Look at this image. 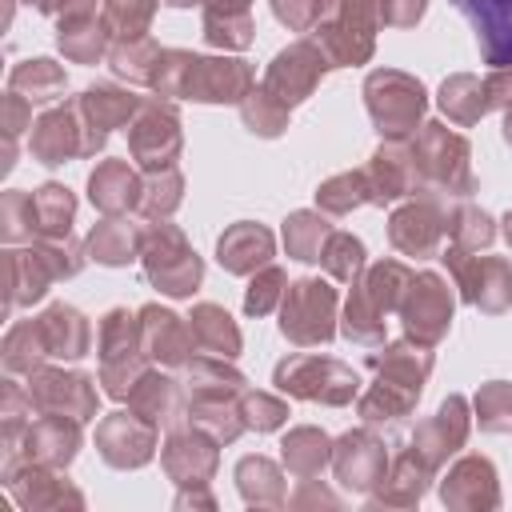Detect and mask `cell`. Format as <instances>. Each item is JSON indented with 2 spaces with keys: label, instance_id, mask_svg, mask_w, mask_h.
Returning a JSON list of instances; mask_svg holds the SVG:
<instances>
[{
  "label": "cell",
  "instance_id": "cell-31",
  "mask_svg": "<svg viewBox=\"0 0 512 512\" xmlns=\"http://www.w3.org/2000/svg\"><path fill=\"white\" fill-rule=\"evenodd\" d=\"M452 232H456V240H460L464 248H480V244L492 240V220H488L484 212H476V208H464V212L452 220Z\"/></svg>",
  "mask_w": 512,
  "mask_h": 512
},
{
  "label": "cell",
  "instance_id": "cell-36",
  "mask_svg": "<svg viewBox=\"0 0 512 512\" xmlns=\"http://www.w3.org/2000/svg\"><path fill=\"white\" fill-rule=\"evenodd\" d=\"M484 88H488V104H512V68L492 76Z\"/></svg>",
  "mask_w": 512,
  "mask_h": 512
},
{
  "label": "cell",
  "instance_id": "cell-3",
  "mask_svg": "<svg viewBox=\"0 0 512 512\" xmlns=\"http://www.w3.org/2000/svg\"><path fill=\"white\" fill-rule=\"evenodd\" d=\"M144 268H148V280L160 284V292H172V296H188L200 284V260H196V252L168 224H160V232L148 236V244H144Z\"/></svg>",
  "mask_w": 512,
  "mask_h": 512
},
{
  "label": "cell",
  "instance_id": "cell-20",
  "mask_svg": "<svg viewBox=\"0 0 512 512\" xmlns=\"http://www.w3.org/2000/svg\"><path fill=\"white\" fill-rule=\"evenodd\" d=\"M72 208H76V204H72L68 188H60V184H44V188L32 196V220H36V228L48 232V236H68Z\"/></svg>",
  "mask_w": 512,
  "mask_h": 512
},
{
  "label": "cell",
  "instance_id": "cell-1",
  "mask_svg": "<svg viewBox=\"0 0 512 512\" xmlns=\"http://www.w3.org/2000/svg\"><path fill=\"white\" fill-rule=\"evenodd\" d=\"M320 52L332 64H356L372 52L376 0H320Z\"/></svg>",
  "mask_w": 512,
  "mask_h": 512
},
{
  "label": "cell",
  "instance_id": "cell-22",
  "mask_svg": "<svg viewBox=\"0 0 512 512\" xmlns=\"http://www.w3.org/2000/svg\"><path fill=\"white\" fill-rule=\"evenodd\" d=\"M88 248H92V256L104 260V264H124V260H132V252H136V232H132L124 220H104V224L92 232Z\"/></svg>",
  "mask_w": 512,
  "mask_h": 512
},
{
  "label": "cell",
  "instance_id": "cell-28",
  "mask_svg": "<svg viewBox=\"0 0 512 512\" xmlns=\"http://www.w3.org/2000/svg\"><path fill=\"white\" fill-rule=\"evenodd\" d=\"M244 124L260 136H276L284 128V104H272V92H252L244 104Z\"/></svg>",
  "mask_w": 512,
  "mask_h": 512
},
{
  "label": "cell",
  "instance_id": "cell-11",
  "mask_svg": "<svg viewBox=\"0 0 512 512\" xmlns=\"http://www.w3.org/2000/svg\"><path fill=\"white\" fill-rule=\"evenodd\" d=\"M456 276L464 284V296L488 312H500L512 300V276L504 260H460V252H452Z\"/></svg>",
  "mask_w": 512,
  "mask_h": 512
},
{
  "label": "cell",
  "instance_id": "cell-35",
  "mask_svg": "<svg viewBox=\"0 0 512 512\" xmlns=\"http://www.w3.org/2000/svg\"><path fill=\"white\" fill-rule=\"evenodd\" d=\"M424 12V0H384L380 4V16L388 24H416Z\"/></svg>",
  "mask_w": 512,
  "mask_h": 512
},
{
  "label": "cell",
  "instance_id": "cell-32",
  "mask_svg": "<svg viewBox=\"0 0 512 512\" xmlns=\"http://www.w3.org/2000/svg\"><path fill=\"white\" fill-rule=\"evenodd\" d=\"M280 288H284V272H280V268H268L260 280H252V292H248L244 308H248V312H256V316H260V312H268Z\"/></svg>",
  "mask_w": 512,
  "mask_h": 512
},
{
  "label": "cell",
  "instance_id": "cell-18",
  "mask_svg": "<svg viewBox=\"0 0 512 512\" xmlns=\"http://www.w3.org/2000/svg\"><path fill=\"white\" fill-rule=\"evenodd\" d=\"M192 340L204 344V348L216 352V356H236V348H240V332H236L232 320H228L220 308H212V304H200V308L192 312Z\"/></svg>",
  "mask_w": 512,
  "mask_h": 512
},
{
  "label": "cell",
  "instance_id": "cell-26",
  "mask_svg": "<svg viewBox=\"0 0 512 512\" xmlns=\"http://www.w3.org/2000/svg\"><path fill=\"white\" fill-rule=\"evenodd\" d=\"M248 12H216L208 8L204 16V36L212 44H224V48H244L248 44Z\"/></svg>",
  "mask_w": 512,
  "mask_h": 512
},
{
  "label": "cell",
  "instance_id": "cell-13",
  "mask_svg": "<svg viewBox=\"0 0 512 512\" xmlns=\"http://www.w3.org/2000/svg\"><path fill=\"white\" fill-rule=\"evenodd\" d=\"M88 188H92V204H100L104 212H124V208H132L140 200V184H136V176H132V168L124 160L100 164L92 172Z\"/></svg>",
  "mask_w": 512,
  "mask_h": 512
},
{
  "label": "cell",
  "instance_id": "cell-4",
  "mask_svg": "<svg viewBox=\"0 0 512 512\" xmlns=\"http://www.w3.org/2000/svg\"><path fill=\"white\" fill-rule=\"evenodd\" d=\"M332 308H336V292L324 280H300L284 296L280 328L296 344H324L332 336Z\"/></svg>",
  "mask_w": 512,
  "mask_h": 512
},
{
  "label": "cell",
  "instance_id": "cell-12",
  "mask_svg": "<svg viewBox=\"0 0 512 512\" xmlns=\"http://www.w3.org/2000/svg\"><path fill=\"white\" fill-rule=\"evenodd\" d=\"M272 256V236L260 224H236L220 236V264L228 272H252Z\"/></svg>",
  "mask_w": 512,
  "mask_h": 512
},
{
  "label": "cell",
  "instance_id": "cell-9",
  "mask_svg": "<svg viewBox=\"0 0 512 512\" xmlns=\"http://www.w3.org/2000/svg\"><path fill=\"white\" fill-rule=\"evenodd\" d=\"M180 148V120L172 108H160V104H148L140 112V124L132 128V152L140 164L148 168H168V160L176 156Z\"/></svg>",
  "mask_w": 512,
  "mask_h": 512
},
{
  "label": "cell",
  "instance_id": "cell-17",
  "mask_svg": "<svg viewBox=\"0 0 512 512\" xmlns=\"http://www.w3.org/2000/svg\"><path fill=\"white\" fill-rule=\"evenodd\" d=\"M140 316H144V324H140L144 328V348L152 356L168 360V364L184 360V328H180V320L172 312H160V308H144Z\"/></svg>",
  "mask_w": 512,
  "mask_h": 512
},
{
  "label": "cell",
  "instance_id": "cell-25",
  "mask_svg": "<svg viewBox=\"0 0 512 512\" xmlns=\"http://www.w3.org/2000/svg\"><path fill=\"white\" fill-rule=\"evenodd\" d=\"M60 48H64L72 60H96L100 48H104V32L92 28L88 16H72L68 24H60Z\"/></svg>",
  "mask_w": 512,
  "mask_h": 512
},
{
  "label": "cell",
  "instance_id": "cell-23",
  "mask_svg": "<svg viewBox=\"0 0 512 512\" xmlns=\"http://www.w3.org/2000/svg\"><path fill=\"white\" fill-rule=\"evenodd\" d=\"M12 88H24L28 100H52L64 88V72L52 60H28L12 72Z\"/></svg>",
  "mask_w": 512,
  "mask_h": 512
},
{
  "label": "cell",
  "instance_id": "cell-24",
  "mask_svg": "<svg viewBox=\"0 0 512 512\" xmlns=\"http://www.w3.org/2000/svg\"><path fill=\"white\" fill-rule=\"evenodd\" d=\"M364 200H376V192H372V184H368L364 172H356V176H336V180H328V184L320 188V204H324L328 212H348V208H356V204H364Z\"/></svg>",
  "mask_w": 512,
  "mask_h": 512
},
{
  "label": "cell",
  "instance_id": "cell-38",
  "mask_svg": "<svg viewBox=\"0 0 512 512\" xmlns=\"http://www.w3.org/2000/svg\"><path fill=\"white\" fill-rule=\"evenodd\" d=\"M508 240H512V216H508Z\"/></svg>",
  "mask_w": 512,
  "mask_h": 512
},
{
  "label": "cell",
  "instance_id": "cell-14",
  "mask_svg": "<svg viewBox=\"0 0 512 512\" xmlns=\"http://www.w3.org/2000/svg\"><path fill=\"white\" fill-rule=\"evenodd\" d=\"M440 240V220L432 208H404L392 216V244L400 252H412V256H428Z\"/></svg>",
  "mask_w": 512,
  "mask_h": 512
},
{
  "label": "cell",
  "instance_id": "cell-10",
  "mask_svg": "<svg viewBox=\"0 0 512 512\" xmlns=\"http://www.w3.org/2000/svg\"><path fill=\"white\" fill-rule=\"evenodd\" d=\"M420 156H424V172H432L448 192H468V144L460 136H452L440 124H428L424 140H420Z\"/></svg>",
  "mask_w": 512,
  "mask_h": 512
},
{
  "label": "cell",
  "instance_id": "cell-2",
  "mask_svg": "<svg viewBox=\"0 0 512 512\" xmlns=\"http://www.w3.org/2000/svg\"><path fill=\"white\" fill-rule=\"evenodd\" d=\"M368 112L380 124V132L400 136L408 132L424 112V88L408 80L404 72H372L368 76Z\"/></svg>",
  "mask_w": 512,
  "mask_h": 512
},
{
  "label": "cell",
  "instance_id": "cell-7",
  "mask_svg": "<svg viewBox=\"0 0 512 512\" xmlns=\"http://www.w3.org/2000/svg\"><path fill=\"white\" fill-rule=\"evenodd\" d=\"M476 28L484 60L496 68L512 64V0H452Z\"/></svg>",
  "mask_w": 512,
  "mask_h": 512
},
{
  "label": "cell",
  "instance_id": "cell-19",
  "mask_svg": "<svg viewBox=\"0 0 512 512\" xmlns=\"http://www.w3.org/2000/svg\"><path fill=\"white\" fill-rule=\"evenodd\" d=\"M440 108L456 120V124H472L476 116H484L488 108V88L476 76H452L440 92Z\"/></svg>",
  "mask_w": 512,
  "mask_h": 512
},
{
  "label": "cell",
  "instance_id": "cell-29",
  "mask_svg": "<svg viewBox=\"0 0 512 512\" xmlns=\"http://www.w3.org/2000/svg\"><path fill=\"white\" fill-rule=\"evenodd\" d=\"M152 16V0H108V24L120 36H140Z\"/></svg>",
  "mask_w": 512,
  "mask_h": 512
},
{
  "label": "cell",
  "instance_id": "cell-33",
  "mask_svg": "<svg viewBox=\"0 0 512 512\" xmlns=\"http://www.w3.org/2000/svg\"><path fill=\"white\" fill-rule=\"evenodd\" d=\"M500 412H512V388L508 384H492L484 396H480V416L488 428H504L508 420Z\"/></svg>",
  "mask_w": 512,
  "mask_h": 512
},
{
  "label": "cell",
  "instance_id": "cell-15",
  "mask_svg": "<svg viewBox=\"0 0 512 512\" xmlns=\"http://www.w3.org/2000/svg\"><path fill=\"white\" fill-rule=\"evenodd\" d=\"M40 340H44V348L52 352V356H84V348H88V328H84V320L72 312V308H52V312H44L40 320Z\"/></svg>",
  "mask_w": 512,
  "mask_h": 512
},
{
  "label": "cell",
  "instance_id": "cell-30",
  "mask_svg": "<svg viewBox=\"0 0 512 512\" xmlns=\"http://www.w3.org/2000/svg\"><path fill=\"white\" fill-rule=\"evenodd\" d=\"M140 204H144L148 212H172V208L180 204V176H176L172 168H164V172L148 184V192L140 196Z\"/></svg>",
  "mask_w": 512,
  "mask_h": 512
},
{
  "label": "cell",
  "instance_id": "cell-27",
  "mask_svg": "<svg viewBox=\"0 0 512 512\" xmlns=\"http://www.w3.org/2000/svg\"><path fill=\"white\" fill-rule=\"evenodd\" d=\"M324 264H328V272H332L336 280H352V276L360 272V264H364V248H360V240H352V236H344V232L328 236Z\"/></svg>",
  "mask_w": 512,
  "mask_h": 512
},
{
  "label": "cell",
  "instance_id": "cell-34",
  "mask_svg": "<svg viewBox=\"0 0 512 512\" xmlns=\"http://www.w3.org/2000/svg\"><path fill=\"white\" fill-rule=\"evenodd\" d=\"M272 4L288 28H308L312 20H320V0H272Z\"/></svg>",
  "mask_w": 512,
  "mask_h": 512
},
{
  "label": "cell",
  "instance_id": "cell-8",
  "mask_svg": "<svg viewBox=\"0 0 512 512\" xmlns=\"http://www.w3.org/2000/svg\"><path fill=\"white\" fill-rule=\"evenodd\" d=\"M448 316H452V296H448L444 280L432 272L416 276L408 284V304H404L408 332H416L420 340H440L448 328Z\"/></svg>",
  "mask_w": 512,
  "mask_h": 512
},
{
  "label": "cell",
  "instance_id": "cell-5",
  "mask_svg": "<svg viewBox=\"0 0 512 512\" xmlns=\"http://www.w3.org/2000/svg\"><path fill=\"white\" fill-rule=\"evenodd\" d=\"M280 388H292L296 396H324L332 404L348 400L356 392V376L336 364V360H316V356H296L276 368Z\"/></svg>",
  "mask_w": 512,
  "mask_h": 512
},
{
  "label": "cell",
  "instance_id": "cell-37",
  "mask_svg": "<svg viewBox=\"0 0 512 512\" xmlns=\"http://www.w3.org/2000/svg\"><path fill=\"white\" fill-rule=\"evenodd\" d=\"M504 136H508V144H512V116L504 120Z\"/></svg>",
  "mask_w": 512,
  "mask_h": 512
},
{
  "label": "cell",
  "instance_id": "cell-6",
  "mask_svg": "<svg viewBox=\"0 0 512 512\" xmlns=\"http://www.w3.org/2000/svg\"><path fill=\"white\" fill-rule=\"evenodd\" d=\"M328 56L320 52V48H312V44H292L288 52H280L276 60H272V68H268V92L280 100V104H296V100H304L308 92H312V84L320 80V72L328 68L324 64Z\"/></svg>",
  "mask_w": 512,
  "mask_h": 512
},
{
  "label": "cell",
  "instance_id": "cell-16",
  "mask_svg": "<svg viewBox=\"0 0 512 512\" xmlns=\"http://www.w3.org/2000/svg\"><path fill=\"white\" fill-rule=\"evenodd\" d=\"M72 116H76V108H68V112H52V116H44V120L36 124L32 152H36L44 164H60L64 156L84 152V144H76V132H80V128H72Z\"/></svg>",
  "mask_w": 512,
  "mask_h": 512
},
{
  "label": "cell",
  "instance_id": "cell-21",
  "mask_svg": "<svg viewBox=\"0 0 512 512\" xmlns=\"http://www.w3.org/2000/svg\"><path fill=\"white\" fill-rule=\"evenodd\" d=\"M328 236H332L328 224L320 216H312V212H296L284 224V244H288V252L296 260H320V248H324Z\"/></svg>",
  "mask_w": 512,
  "mask_h": 512
}]
</instances>
